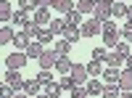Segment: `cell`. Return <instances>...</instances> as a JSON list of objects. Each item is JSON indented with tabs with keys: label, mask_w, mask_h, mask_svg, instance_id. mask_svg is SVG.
Instances as JSON below:
<instances>
[{
	"label": "cell",
	"mask_w": 132,
	"mask_h": 98,
	"mask_svg": "<svg viewBox=\"0 0 132 98\" xmlns=\"http://www.w3.org/2000/svg\"><path fill=\"white\" fill-rule=\"evenodd\" d=\"M101 37H103V45H106V48H114L116 42H119V37H122V35H119V29H116V24H114V19L103 24V35H101Z\"/></svg>",
	"instance_id": "obj_1"
},
{
	"label": "cell",
	"mask_w": 132,
	"mask_h": 98,
	"mask_svg": "<svg viewBox=\"0 0 132 98\" xmlns=\"http://www.w3.org/2000/svg\"><path fill=\"white\" fill-rule=\"evenodd\" d=\"M27 61H29V56L24 50H11L5 56V69H24Z\"/></svg>",
	"instance_id": "obj_2"
},
{
	"label": "cell",
	"mask_w": 132,
	"mask_h": 98,
	"mask_svg": "<svg viewBox=\"0 0 132 98\" xmlns=\"http://www.w3.org/2000/svg\"><path fill=\"white\" fill-rule=\"evenodd\" d=\"M79 29H82V37H95V35H103V21L90 19V21H85Z\"/></svg>",
	"instance_id": "obj_3"
},
{
	"label": "cell",
	"mask_w": 132,
	"mask_h": 98,
	"mask_svg": "<svg viewBox=\"0 0 132 98\" xmlns=\"http://www.w3.org/2000/svg\"><path fill=\"white\" fill-rule=\"evenodd\" d=\"M58 50H45V53H42V56H40V69H56V64H58Z\"/></svg>",
	"instance_id": "obj_4"
},
{
	"label": "cell",
	"mask_w": 132,
	"mask_h": 98,
	"mask_svg": "<svg viewBox=\"0 0 132 98\" xmlns=\"http://www.w3.org/2000/svg\"><path fill=\"white\" fill-rule=\"evenodd\" d=\"M71 77H74V82L77 85H87V80H90V74H87V66H85V64H77L74 61V66H71Z\"/></svg>",
	"instance_id": "obj_5"
},
{
	"label": "cell",
	"mask_w": 132,
	"mask_h": 98,
	"mask_svg": "<svg viewBox=\"0 0 132 98\" xmlns=\"http://www.w3.org/2000/svg\"><path fill=\"white\" fill-rule=\"evenodd\" d=\"M24 53L29 56V61H40V56L45 53V45H42L40 40H32L29 45H27V50H24Z\"/></svg>",
	"instance_id": "obj_6"
},
{
	"label": "cell",
	"mask_w": 132,
	"mask_h": 98,
	"mask_svg": "<svg viewBox=\"0 0 132 98\" xmlns=\"http://www.w3.org/2000/svg\"><path fill=\"white\" fill-rule=\"evenodd\" d=\"M119 77H122V69H116V66H106L103 69V82L106 85H119Z\"/></svg>",
	"instance_id": "obj_7"
},
{
	"label": "cell",
	"mask_w": 132,
	"mask_h": 98,
	"mask_svg": "<svg viewBox=\"0 0 132 98\" xmlns=\"http://www.w3.org/2000/svg\"><path fill=\"white\" fill-rule=\"evenodd\" d=\"M85 88H87V95H101L103 88H106V82H103V80H98V77H90Z\"/></svg>",
	"instance_id": "obj_8"
},
{
	"label": "cell",
	"mask_w": 132,
	"mask_h": 98,
	"mask_svg": "<svg viewBox=\"0 0 132 98\" xmlns=\"http://www.w3.org/2000/svg\"><path fill=\"white\" fill-rule=\"evenodd\" d=\"M95 19H98V21H103V24H106V21H111V19H114V13H111V5L98 3V5H95Z\"/></svg>",
	"instance_id": "obj_9"
},
{
	"label": "cell",
	"mask_w": 132,
	"mask_h": 98,
	"mask_svg": "<svg viewBox=\"0 0 132 98\" xmlns=\"http://www.w3.org/2000/svg\"><path fill=\"white\" fill-rule=\"evenodd\" d=\"M40 88H42V82H40L37 77H32V80H27V82H24V93H27L29 98L40 95Z\"/></svg>",
	"instance_id": "obj_10"
},
{
	"label": "cell",
	"mask_w": 132,
	"mask_h": 98,
	"mask_svg": "<svg viewBox=\"0 0 132 98\" xmlns=\"http://www.w3.org/2000/svg\"><path fill=\"white\" fill-rule=\"evenodd\" d=\"M85 66H87V74H90V77H101V74H103V69H106V64H103V61L90 58V61L85 64Z\"/></svg>",
	"instance_id": "obj_11"
},
{
	"label": "cell",
	"mask_w": 132,
	"mask_h": 98,
	"mask_svg": "<svg viewBox=\"0 0 132 98\" xmlns=\"http://www.w3.org/2000/svg\"><path fill=\"white\" fill-rule=\"evenodd\" d=\"M32 42V37L27 35V29H21V32H16V37H13V45H16V50H27V45Z\"/></svg>",
	"instance_id": "obj_12"
},
{
	"label": "cell",
	"mask_w": 132,
	"mask_h": 98,
	"mask_svg": "<svg viewBox=\"0 0 132 98\" xmlns=\"http://www.w3.org/2000/svg\"><path fill=\"white\" fill-rule=\"evenodd\" d=\"M124 61H127V58H122L116 50H108V56H106V66H116V69H122Z\"/></svg>",
	"instance_id": "obj_13"
},
{
	"label": "cell",
	"mask_w": 132,
	"mask_h": 98,
	"mask_svg": "<svg viewBox=\"0 0 132 98\" xmlns=\"http://www.w3.org/2000/svg\"><path fill=\"white\" fill-rule=\"evenodd\" d=\"M13 13H16V11H11V3H8V0H0V19H3V24L13 21Z\"/></svg>",
	"instance_id": "obj_14"
},
{
	"label": "cell",
	"mask_w": 132,
	"mask_h": 98,
	"mask_svg": "<svg viewBox=\"0 0 132 98\" xmlns=\"http://www.w3.org/2000/svg\"><path fill=\"white\" fill-rule=\"evenodd\" d=\"M32 19H35L40 27H45V24H50V21H53V19H50V11H48V8H37Z\"/></svg>",
	"instance_id": "obj_15"
},
{
	"label": "cell",
	"mask_w": 132,
	"mask_h": 98,
	"mask_svg": "<svg viewBox=\"0 0 132 98\" xmlns=\"http://www.w3.org/2000/svg\"><path fill=\"white\" fill-rule=\"evenodd\" d=\"M29 21H32V19H29V11H24V8H19L16 13H13V24H16V27H21V29H24Z\"/></svg>",
	"instance_id": "obj_16"
},
{
	"label": "cell",
	"mask_w": 132,
	"mask_h": 98,
	"mask_svg": "<svg viewBox=\"0 0 132 98\" xmlns=\"http://www.w3.org/2000/svg\"><path fill=\"white\" fill-rule=\"evenodd\" d=\"M53 8L61 11V13L66 16V13H69V11H74L77 5H74V0H53Z\"/></svg>",
	"instance_id": "obj_17"
},
{
	"label": "cell",
	"mask_w": 132,
	"mask_h": 98,
	"mask_svg": "<svg viewBox=\"0 0 132 98\" xmlns=\"http://www.w3.org/2000/svg\"><path fill=\"white\" fill-rule=\"evenodd\" d=\"M63 40H69L71 45H74L77 40H82V29H79V27H66V32H63Z\"/></svg>",
	"instance_id": "obj_18"
},
{
	"label": "cell",
	"mask_w": 132,
	"mask_h": 98,
	"mask_svg": "<svg viewBox=\"0 0 132 98\" xmlns=\"http://www.w3.org/2000/svg\"><path fill=\"white\" fill-rule=\"evenodd\" d=\"M71 66H74V61H71L69 56H61V58H58V64H56V72L69 74V72H71Z\"/></svg>",
	"instance_id": "obj_19"
},
{
	"label": "cell",
	"mask_w": 132,
	"mask_h": 98,
	"mask_svg": "<svg viewBox=\"0 0 132 98\" xmlns=\"http://www.w3.org/2000/svg\"><path fill=\"white\" fill-rule=\"evenodd\" d=\"M119 88H122V90H132V69H122V77H119Z\"/></svg>",
	"instance_id": "obj_20"
},
{
	"label": "cell",
	"mask_w": 132,
	"mask_h": 98,
	"mask_svg": "<svg viewBox=\"0 0 132 98\" xmlns=\"http://www.w3.org/2000/svg\"><path fill=\"white\" fill-rule=\"evenodd\" d=\"M63 19H66V24H69V27H82V13H79L77 8H74V11H69Z\"/></svg>",
	"instance_id": "obj_21"
},
{
	"label": "cell",
	"mask_w": 132,
	"mask_h": 98,
	"mask_svg": "<svg viewBox=\"0 0 132 98\" xmlns=\"http://www.w3.org/2000/svg\"><path fill=\"white\" fill-rule=\"evenodd\" d=\"M13 37H16V32L11 29L8 24H3V29H0V42H3V45H8V42H13Z\"/></svg>",
	"instance_id": "obj_22"
},
{
	"label": "cell",
	"mask_w": 132,
	"mask_h": 98,
	"mask_svg": "<svg viewBox=\"0 0 132 98\" xmlns=\"http://www.w3.org/2000/svg\"><path fill=\"white\" fill-rule=\"evenodd\" d=\"M48 27L53 29V35H63V32H66V27H69V24H66V19H53V21H50Z\"/></svg>",
	"instance_id": "obj_23"
},
{
	"label": "cell",
	"mask_w": 132,
	"mask_h": 98,
	"mask_svg": "<svg viewBox=\"0 0 132 98\" xmlns=\"http://www.w3.org/2000/svg\"><path fill=\"white\" fill-rule=\"evenodd\" d=\"M58 85H61V90H63V93H71V90L77 88V82H74V77H71V74H63Z\"/></svg>",
	"instance_id": "obj_24"
},
{
	"label": "cell",
	"mask_w": 132,
	"mask_h": 98,
	"mask_svg": "<svg viewBox=\"0 0 132 98\" xmlns=\"http://www.w3.org/2000/svg\"><path fill=\"white\" fill-rule=\"evenodd\" d=\"M127 8H129V5H124V3H119V0H116V3L111 5V13H114V19H124V16H127Z\"/></svg>",
	"instance_id": "obj_25"
},
{
	"label": "cell",
	"mask_w": 132,
	"mask_h": 98,
	"mask_svg": "<svg viewBox=\"0 0 132 98\" xmlns=\"http://www.w3.org/2000/svg\"><path fill=\"white\" fill-rule=\"evenodd\" d=\"M101 95L103 98H119V95H122V88H119V85H106Z\"/></svg>",
	"instance_id": "obj_26"
},
{
	"label": "cell",
	"mask_w": 132,
	"mask_h": 98,
	"mask_svg": "<svg viewBox=\"0 0 132 98\" xmlns=\"http://www.w3.org/2000/svg\"><path fill=\"white\" fill-rule=\"evenodd\" d=\"M53 50H58V56H69V50H71V42H69V40H58L56 45H53Z\"/></svg>",
	"instance_id": "obj_27"
},
{
	"label": "cell",
	"mask_w": 132,
	"mask_h": 98,
	"mask_svg": "<svg viewBox=\"0 0 132 98\" xmlns=\"http://www.w3.org/2000/svg\"><path fill=\"white\" fill-rule=\"evenodd\" d=\"M53 37H56V35H53V29H50V27H48V29H40V35H37V40L42 42V45L53 42Z\"/></svg>",
	"instance_id": "obj_28"
},
{
	"label": "cell",
	"mask_w": 132,
	"mask_h": 98,
	"mask_svg": "<svg viewBox=\"0 0 132 98\" xmlns=\"http://www.w3.org/2000/svg\"><path fill=\"white\" fill-rule=\"evenodd\" d=\"M37 80L42 82V88H45V85L53 82V72H50V69H40V72H37Z\"/></svg>",
	"instance_id": "obj_29"
},
{
	"label": "cell",
	"mask_w": 132,
	"mask_h": 98,
	"mask_svg": "<svg viewBox=\"0 0 132 98\" xmlns=\"http://www.w3.org/2000/svg\"><path fill=\"white\" fill-rule=\"evenodd\" d=\"M63 90H61V85L58 82H50V85H45V95H50V98H58Z\"/></svg>",
	"instance_id": "obj_30"
},
{
	"label": "cell",
	"mask_w": 132,
	"mask_h": 98,
	"mask_svg": "<svg viewBox=\"0 0 132 98\" xmlns=\"http://www.w3.org/2000/svg\"><path fill=\"white\" fill-rule=\"evenodd\" d=\"M114 50H116V53H119V56H122V58H127V56H129V53H132V50H129V45H127V42H124V40H119V42H116V45H114Z\"/></svg>",
	"instance_id": "obj_31"
},
{
	"label": "cell",
	"mask_w": 132,
	"mask_h": 98,
	"mask_svg": "<svg viewBox=\"0 0 132 98\" xmlns=\"http://www.w3.org/2000/svg\"><path fill=\"white\" fill-rule=\"evenodd\" d=\"M90 56H93L95 61H103V64H106V56H108V48H93V50H90Z\"/></svg>",
	"instance_id": "obj_32"
},
{
	"label": "cell",
	"mask_w": 132,
	"mask_h": 98,
	"mask_svg": "<svg viewBox=\"0 0 132 98\" xmlns=\"http://www.w3.org/2000/svg\"><path fill=\"white\" fill-rule=\"evenodd\" d=\"M119 35H122V40H124V42H132V21H127V24L119 29Z\"/></svg>",
	"instance_id": "obj_33"
},
{
	"label": "cell",
	"mask_w": 132,
	"mask_h": 98,
	"mask_svg": "<svg viewBox=\"0 0 132 98\" xmlns=\"http://www.w3.org/2000/svg\"><path fill=\"white\" fill-rule=\"evenodd\" d=\"M19 8H24V11H37V0H19Z\"/></svg>",
	"instance_id": "obj_34"
},
{
	"label": "cell",
	"mask_w": 132,
	"mask_h": 98,
	"mask_svg": "<svg viewBox=\"0 0 132 98\" xmlns=\"http://www.w3.org/2000/svg\"><path fill=\"white\" fill-rule=\"evenodd\" d=\"M0 98H13V85H3V90H0Z\"/></svg>",
	"instance_id": "obj_35"
},
{
	"label": "cell",
	"mask_w": 132,
	"mask_h": 98,
	"mask_svg": "<svg viewBox=\"0 0 132 98\" xmlns=\"http://www.w3.org/2000/svg\"><path fill=\"white\" fill-rule=\"evenodd\" d=\"M37 8H53V0H37Z\"/></svg>",
	"instance_id": "obj_36"
},
{
	"label": "cell",
	"mask_w": 132,
	"mask_h": 98,
	"mask_svg": "<svg viewBox=\"0 0 132 98\" xmlns=\"http://www.w3.org/2000/svg\"><path fill=\"white\" fill-rule=\"evenodd\" d=\"M124 69H132V53L127 56V61H124Z\"/></svg>",
	"instance_id": "obj_37"
},
{
	"label": "cell",
	"mask_w": 132,
	"mask_h": 98,
	"mask_svg": "<svg viewBox=\"0 0 132 98\" xmlns=\"http://www.w3.org/2000/svg\"><path fill=\"white\" fill-rule=\"evenodd\" d=\"M119 98H132V90H122V95Z\"/></svg>",
	"instance_id": "obj_38"
},
{
	"label": "cell",
	"mask_w": 132,
	"mask_h": 98,
	"mask_svg": "<svg viewBox=\"0 0 132 98\" xmlns=\"http://www.w3.org/2000/svg\"><path fill=\"white\" fill-rule=\"evenodd\" d=\"M124 19H127V21H132V5L127 8V16H124Z\"/></svg>",
	"instance_id": "obj_39"
},
{
	"label": "cell",
	"mask_w": 132,
	"mask_h": 98,
	"mask_svg": "<svg viewBox=\"0 0 132 98\" xmlns=\"http://www.w3.org/2000/svg\"><path fill=\"white\" fill-rule=\"evenodd\" d=\"M98 3H103V5H114L116 0H98Z\"/></svg>",
	"instance_id": "obj_40"
},
{
	"label": "cell",
	"mask_w": 132,
	"mask_h": 98,
	"mask_svg": "<svg viewBox=\"0 0 132 98\" xmlns=\"http://www.w3.org/2000/svg\"><path fill=\"white\" fill-rule=\"evenodd\" d=\"M13 98H29L27 93H13Z\"/></svg>",
	"instance_id": "obj_41"
},
{
	"label": "cell",
	"mask_w": 132,
	"mask_h": 98,
	"mask_svg": "<svg viewBox=\"0 0 132 98\" xmlns=\"http://www.w3.org/2000/svg\"><path fill=\"white\" fill-rule=\"evenodd\" d=\"M71 98H87V95H71Z\"/></svg>",
	"instance_id": "obj_42"
},
{
	"label": "cell",
	"mask_w": 132,
	"mask_h": 98,
	"mask_svg": "<svg viewBox=\"0 0 132 98\" xmlns=\"http://www.w3.org/2000/svg\"><path fill=\"white\" fill-rule=\"evenodd\" d=\"M119 3H124V0H119Z\"/></svg>",
	"instance_id": "obj_43"
}]
</instances>
